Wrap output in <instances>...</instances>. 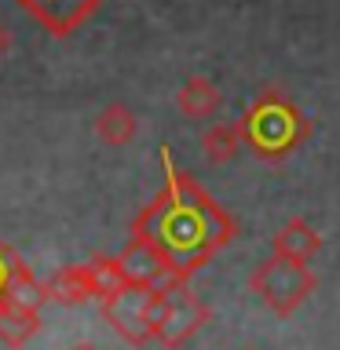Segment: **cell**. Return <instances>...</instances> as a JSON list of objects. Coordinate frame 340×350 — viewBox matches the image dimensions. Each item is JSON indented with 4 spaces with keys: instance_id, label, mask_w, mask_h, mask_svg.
Returning a JSON list of instances; mask_svg holds the SVG:
<instances>
[{
    "instance_id": "cell-6",
    "label": "cell",
    "mask_w": 340,
    "mask_h": 350,
    "mask_svg": "<svg viewBox=\"0 0 340 350\" xmlns=\"http://www.w3.org/2000/svg\"><path fill=\"white\" fill-rule=\"evenodd\" d=\"M99 4L103 0H19V8L33 22H40L51 37H70L77 26H84L95 15Z\"/></svg>"
},
{
    "instance_id": "cell-7",
    "label": "cell",
    "mask_w": 340,
    "mask_h": 350,
    "mask_svg": "<svg viewBox=\"0 0 340 350\" xmlns=\"http://www.w3.org/2000/svg\"><path fill=\"white\" fill-rule=\"evenodd\" d=\"M117 259H121V267H125L128 281H136V284L161 288V284L175 281L172 270H169V262L161 259V252L154 245H147L143 237H136V234H128V245H125V252H121Z\"/></svg>"
},
{
    "instance_id": "cell-1",
    "label": "cell",
    "mask_w": 340,
    "mask_h": 350,
    "mask_svg": "<svg viewBox=\"0 0 340 350\" xmlns=\"http://www.w3.org/2000/svg\"><path fill=\"white\" fill-rule=\"evenodd\" d=\"M165 186L143 212L132 219V234L161 252L175 281H191L219 248H227L238 234V223L216 204L191 172L172 164L169 146H161Z\"/></svg>"
},
{
    "instance_id": "cell-17",
    "label": "cell",
    "mask_w": 340,
    "mask_h": 350,
    "mask_svg": "<svg viewBox=\"0 0 340 350\" xmlns=\"http://www.w3.org/2000/svg\"><path fill=\"white\" fill-rule=\"evenodd\" d=\"M8 51H11V33H8L4 26H0V59H4Z\"/></svg>"
},
{
    "instance_id": "cell-3",
    "label": "cell",
    "mask_w": 340,
    "mask_h": 350,
    "mask_svg": "<svg viewBox=\"0 0 340 350\" xmlns=\"http://www.w3.org/2000/svg\"><path fill=\"white\" fill-rule=\"evenodd\" d=\"M212 310L202 303L186 281H169L150 292V343L165 350H183L186 339H194L208 325Z\"/></svg>"
},
{
    "instance_id": "cell-2",
    "label": "cell",
    "mask_w": 340,
    "mask_h": 350,
    "mask_svg": "<svg viewBox=\"0 0 340 350\" xmlns=\"http://www.w3.org/2000/svg\"><path fill=\"white\" fill-rule=\"evenodd\" d=\"M241 146H249L260 161H285L311 139V120L304 109L278 88H263L238 120Z\"/></svg>"
},
{
    "instance_id": "cell-10",
    "label": "cell",
    "mask_w": 340,
    "mask_h": 350,
    "mask_svg": "<svg viewBox=\"0 0 340 350\" xmlns=\"http://www.w3.org/2000/svg\"><path fill=\"white\" fill-rule=\"evenodd\" d=\"M219 103H223V95H219L216 81H208L202 73L186 77L180 84V92H175V106H180V113L191 117V120H208L219 109Z\"/></svg>"
},
{
    "instance_id": "cell-4",
    "label": "cell",
    "mask_w": 340,
    "mask_h": 350,
    "mask_svg": "<svg viewBox=\"0 0 340 350\" xmlns=\"http://www.w3.org/2000/svg\"><path fill=\"white\" fill-rule=\"evenodd\" d=\"M249 288H252V295H260V303L267 306L271 314L289 317V314L300 310L307 303V295L318 288V278L307 262L271 256L249 273Z\"/></svg>"
},
{
    "instance_id": "cell-8",
    "label": "cell",
    "mask_w": 340,
    "mask_h": 350,
    "mask_svg": "<svg viewBox=\"0 0 340 350\" xmlns=\"http://www.w3.org/2000/svg\"><path fill=\"white\" fill-rule=\"evenodd\" d=\"M0 303L4 306H15V310H26V314H40V306L48 303V288L37 281L22 256L8 267L4 273V284H0Z\"/></svg>"
},
{
    "instance_id": "cell-15",
    "label": "cell",
    "mask_w": 340,
    "mask_h": 350,
    "mask_svg": "<svg viewBox=\"0 0 340 350\" xmlns=\"http://www.w3.org/2000/svg\"><path fill=\"white\" fill-rule=\"evenodd\" d=\"M37 328H40V314H26V310H15V306L0 303V343L4 347L22 350Z\"/></svg>"
},
{
    "instance_id": "cell-19",
    "label": "cell",
    "mask_w": 340,
    "mask_h": 350,
    "mask_svg": "<svg viewBox=\"0 0 340 350\" xmlns=\"http://www.w3.org/2000/svg\"><path fill=\"white\" fill-rule=\"evenodd\" d=\"M245 350H256V347H245Z\"/></svg>"
},
{
    "instance_id": "cell-5",
    "label": "cell",
    "mask_w": 340,
    "mask_h": 350,
    "mask_svg": "<svg viewBox=\"0 0 340 350\" xmlns=\"http://www.w3.org/2000/svg\"><path fill=\"white\" fill-rule=\"evenodd\" d=\"M150 284L125 281L121 288H114L106 299H99L106 325L117 332V339H125L128 347H147L150 343Z\"/></svg>"
},
{
    "instance_id": "cell-9",
    "label": "cell",
    "mask_w": 340,
    "mask_h": 350,
    "mask_svg": "<svg viewBox=\"0 0 340 350\" xmlns=\"http://www.w3.org/2000/svg\"><path fill=\"white\" fill-rule=\"evenodd\" d=\"M271 248H274V256H282V259L311 262L318 256V248H322V237H318V230L311 223H304V219H289V223L271 237Z\"/></svg>"
},
{
    "instance_id": "cell-14",
    "label": "cell",
    "mask_w": 340,
    "mask_h": 350,
    "mask_svg": "<svg viewBox=\"0 0 340 350\" xmlns=\"http://www.w3.org/2000/svg\"><path fill=\"white\" fill-rule=\"evenodd\" d=\"M84 273H88L92 299H106L110 292L128 281V273H125V267H121L117 256H95L92 262H84Z\"/></svg>"
},
{
    "instance_id": "cell-11",
    "label": "cell",
    "mask_w": 340,
    "mask_h": 350,
    "mask_svg": "<svg viewBox=\"0 0 340 350\" xmlns=\"http://www.w3.org/2000/svg\"><path fill=\"white\" fill-rule=\"evenodd\" d=\"M139 131V120L132 113V106L125 103H110L95 113V135L106 142V146H128Z\"/></svg>"
},
{
    "instance_id": "cell-12",
    "label": "cell",
    "mask_w": 340,
    "mask_h": 350,
    "mask_svg": "<svg viewBox=\"0 0 340 350\" xmlns=\"http://www.w3.org/2000/svg\"><path fill=\"white\" fill-rule=\"evenodd\" d=\"M44 288H48V299H55V303H66V306H81V303L92 299V288H88L84 262H73V267L55 270L51 278L44 281Z\"/></svg>"
},
{
    "instance_id": "cell-13",
    "label": "cell",
    "mask_w": 340,
    "mask_h": 350,
    "mask_svg": "<svg viewBox=\"0 0 340 350\" xmlns=\"http://www.w3.org/2000/svg\"><path fill=\"white\" fill-rule=\"evenodd\" d=\"M202 150L212 164H230L241 150L238 120H216V124H208L205 135H202Z\"/></svg>"
},
{
    "instance_id": "cell-18",
    "label": "cell",
    "mask_w": 340,
    "mask_h": 350,
    "mask_svg": "<svg viewBox=\"0 0 340 350\" xmlns=\"http://www.w3.org/2000/svg\"><path fill=\"white\" fill-rule=\"evenodd\" d=\"M70 350H99V347H92V343H77V347H70Z\"/></svg>"
},
{
    "instance_id": "cell-16",
    "label": "cell",
    "mask_w": 340,
    "mask_h": 350,
    "mask_svg": "<svg viewBox=\"0 0 340 350\" xmlns=\"http://www.w3.org/2000/svg\"><path fill=\"white\" fill-rule=\"evenodd\" d=\"M15 259H19V252L11 248V245H4V241H0V284H4V273H8V267H11Z\"/></svg>"
}]
</instances>
